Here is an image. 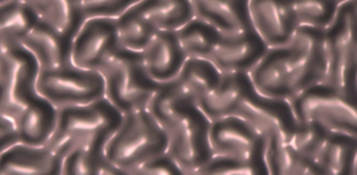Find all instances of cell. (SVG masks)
Listing matches in <instances>:
<instances>
[{"instance_id":"cell-29","label":"cell","mask_w":357,"mask_h":175,"mask_svg":"<svg viewBox=\"0 0 357 175\" xmlns=\"http://www.w3.org/2000/svg\"><path fill=\"white\" fill-rule=\"evenodd\" d=\"M293 3L299 26L328 30L337 18L342 3L337 1H298Z\"/></svg>"},{"instance_id":"cell-31","label":"cell","mask_w":357,"mask_h":175,"mask_svg":"<svg viewBox=\"0 0 357 175\" xmlns=\"http://www.w3.org/2000/svg\"><path fill=\"white\" fill-rule=\"evenodd\" d=\"M269 174L263 165L251 160L228 156H215L196 174Z\"/></svg>"},{"instance_id":"cell-17","label":"cell","mask_w":357,"mask_h":175,"mask_svg":"<svg viewBox=\"0 0 357 175\" xmlns=\"http://www.w3.org/2000/svg\"><path fill=\"white\" fill-rule=\"evenodd\" d=\"M196 18L217 28L222 35H236L254 30L250 1L240 0H195Z\"/></svg>"},{"instance_id":"cell-15","label":"cell","mask_w":357,"mask_h":175,"mask_svg":"<svg viewBox=\"0 0 357 175\" xmlns=\"http://www.w3.org/2000/svg\"><path fill=\"white\" fill-rule=\"evenodd\" d=\"M74 38L65 35L40 19L33 31L21 42L39 62L40 72L73 66Z\"/></svg>"},{"instance_id":"cell-34","label":"cell","mask_w":357,"mask_h":175,"mask_svg":"<svg viewBox=\"0 0 357 175\" xmlns=\"http://www.w3.org/2000/svg\"><path fill=\"white\" fill-rule=\"evenodd\" d=\"M1 129H0V142H1V152L10 149L15 144H20V135H19L18 123L9 116L0 115Z\"/></svg>"},{"instance_id":"cell-19","label":"cell","mask_w":357,"mask_h":175,"mask_svg":"<svg viewBox=\"0 0 357 175\" xmlns=\"http://www.w3.org/2000/svg\"><path fill=\"white\" fill-rule=\"evenodd\" d=\"M253 88V83L248 72L222 74L219 85L197 104L210 121L234 115L246 94Z\"/></svg>"},{"instance_id":"cell-10","label":"cell","mask_w":357,"mask_h":175,"mask_svg":"<svg viewBox=\"0 0 357 175\" xmlns=\"http://www.w3.org/2000/svg\"><path fill=\"white\" fill-rule=\"evenodd\" d=\"M234 115L249 122L265 140L285 144H291L299 124L289 100L263 96L255 88L246 94Z\"/></svg>"},{"instance_id":"cell-32","label":"cell","mask_w":357,"mask_h":175,"mask_svg":"<svg viewBox=\"0 0 357 175\" xmlns=\"http://www.w3.org/2000/svg\"><path fill=\"white\" fill-rule=\"evenodd\" d=\"M137 1L85 0L81 1L86 21L89 19H119Z\"/></svg>"},{"instance_id":"cell-8","label":"cell","mask_w":357,"mask_h":175,"mask_svg":"<svg viewBox=\"0 0 357 175\" xmlns=\"http://www.w3.org/2000/svg\"><path fill=\"white\" fill-rule=\"evenodd\" d=\"M57 126L52 138L45 146L53 147L70 137L110 138L121 126L123 114L107 98L87 106L57 108Z\"/></svg>"},{"instance_id":"cell-3","label":"cell","mask_w":357,"mask_h":175,"mask_svg":"<svg viewBox=\"0 0 357 175\" xmlns=\"http://www.w3.org/2000/svg\"><path fill=\"white\" fill-rule=\"evenodd\" d=\"M101 74L106 83V98L123 115L148 110L164 83L149 75L143 52L121 49L107 62Z\"/></svg>"},{"instance_id":"cell-12","label":"cell","mask_w":357,"mask_h":175,"mask_svg":"<svg viewBox=\"0 0 357 175\" xmlns=\"http://www.w3.org/2000/svg\"><path fill=\"white\" fill-rule=\"evenodd\" d=\"M116 19H89L73 45V64L100 72L121 49Z\"/></svg>"},{"instance_id":"cell-24","label":"cell","mask_w":357,"mask_h":175,"mask_svg":"<svg viewBox=\"0 0 357 175\" xmlns=\"http://www.w3.org/2000/svg\"><path fill=\"white\" fill-rule=\"evenodd\" d=\"M29 3L36 9L42 21L56 28L61 33L74 39H76L86 22L79 0H29Z\"/></svg>"},{"instance_id":"cell-20","label":"cell","mask_w":357,"mask_h":175,"mask_svg":"<svg viewBox=\"0 0 357 175\" xmlns=\"http://www.w3.org/2000/svg\"><path fill=\"white\" fill-rule=\"evenodd\" d=\"M59 110L45 97L36 93L24 106L18 119L21 142L32 146L47 144L57 126Z\"/></svg>"},{"instance_id":"cell-30","label":"cell","mask_w":357,"mask_h":175,"mask_svg":"<svg viewBox=\"0 0 357 175\" xmlns=\"http://www.w3.org/2000/svg\"><path fill=\"white\" fill-rule=\"evenodd\" d=\"M331 133L332 131L318 122L301 121L291 144L298 151L316 162Z\"/></svg>"},{"instance_id":"cell-11","label":"cell","mask_w":357,"mask_h":175,"mask_svg":"<svg viewBox=\"0 0 357 175\" xmlns=\"http://www.w3.org/2000/svg\"><path fill=\"white\" fill-rule=\"evenodd\" d=\"M210 142L215 156L251 160L267 169L265 137L240 116H225L211 121Z\"/></svg>"},{"instance_id":"cell-26","label":"cell","mask_w":357,"mask_h":175,"mask_svg":"<svg viewBox=\"0 0 357 175\" xmlns=\"http://www.w3.org/2000/svg\"><path fill=\"white\" fill-rule=\"evenodd\" d=\"M116 20L122 47L135 52H144L158 32L146 15V0L137 1Z\"/></svg>"},{"instance_id":"cell-14","label":"cell","mask_w":357,"mask_h":175,"mask_svg":"<svg viewBox=\"0 0 357 175\" xmlns=\"http://www.w3.org/2000/svg\"><path fill=\"white\" fill-rule=\"evenodd\" d=\"M269 47L254 30L236 35H222L210 60L222 74L248 72L250 74Z\"/></svg>"},{"instance_id":"cell-18","label":"cell","mask_w":357,"mask_h":175,"mask_svg":"<svg viewBox=\"0 0 357 175\" xmlns=\"http://www.w3.org/2000/svg\"><path fill=\"white\" fill-rule=\"evenodd\" d=\"M149 75L158 83L173 81L188 60L177 32L158 31L143 52Z\"/></svg>"},{"instance_id":"cell-36","label":"cell","mask_w":357,"mask_h":175,"mask_svg":"<svg viewBox=\"0 0 357 175\" xmlns=\"http://www.w3.org/2000/svg\"><path fill=\"white\" fill-rule=\"evenodd\" d=\"M355 174H357V160H356V167H355Z\"/></svg>"},{"instance_id":"cell-25","label":"cell","mask_w":357,"mask_h":175,"mask_svg":"<svg viewBox=\"0 0 357 175\" xmlns=\"http://www.w3.org/2000/svg\"><path fill=\"white\" fill-rule=\"evenodd\" d=\"M222 72L211 60L188 58L175 78L178 87L197 103L213 92L220 83Z\"/></svg>"},{"instance_id":"cell-23","label":"cell","mask_w":357,"mask_h":175,"mask_svg":"<svg viewBox=\"0 0 357 175\" xmlns=\"http://www.w3.org/2000/svg\"><path fill=\"white\" fill-rule=\"evenodd\" d=\"M356 160L357 137L332 131L316 162L324 174H355Z\"/></svg>"},{"instance_id":"cell-7","label":"cell","mask_w":357,"mask_h":175,"mask_svg":"<svg viewBox=\"0 0 357 175\" xmlns=\"http://www.w3.org/2000/svg\"><path fill=\"white\" fill-rule=\"evenodd\" d=\"M36 90L56 108L87 106L106 98V83L100 72L76 67L40 72Z\"/></svg>"},{"instance_id":"cell-6","label":"cell","mask_w":357,"mask_h":175,"mask_svg":"<svg viewBox=\"0 0 357 175\" xmlns=\"http://www.w3.org/2000/svg\"><path fill=\"white\" fill-rule=\"evenodd\" d=\"M40 65L22 45L1 51L0 54V114L18 123L24 106L38 93Z\"/></svg>"},{"instance_id":"cell-2","label":"cell","mask_w":357,"mask_h":175,"mask_svg":"<svg viewBox=\"0 0 357 175\" xmlns=\"http://www.w3.org/2000/svg\"><path fill=\"white\" fill-rule=\"evenodd\" d=\"M169 138L149 110L125 114L121 126L106 146V156L125 174L169 150Z\"/></svg>"},{"instance_id":"cell-9","label":"cell","mask_w":357,"mask_h":175,"mask_svg":"<svg viewBox=\"0 0 357 175\" xmlns=\"http://www.w3.org/2000/svg\"><path fill=\"white\" fill-rule=\"evenodd\" d=\"M289 45L294 53V67L288 87L290 101L326 81L329 67L326 30L299 26Z\"/></svg>"},{"instance_id":"cell-27","label":"cell","mask_w":357,"mask_h":175,"mask_svg":"<svg viewBox=\"0 0 357 175\" xmlns=\"http://www.w3.org/2000/svg\"><path fill=\"white\" fill-rule=\"evenodd\" d=\"M146 15L158 31L177 32L196 18L186 0H146Z\"/></svg>"},{"instance_id":"cell-4","label":"cell","mask_w":357,"mask_h":175,"mask_svg":"<svg viewBox=\"0 0 357 175\" xmlns=\"http://www.w3.org/2000/svg\"><path fill=\"white\" fill-rule=\"evenodd\" d=\"M298 122L314 121L326 128L357 137V91L318 85L290 100Z\"/></svg>"},{"instance_id":"cell-33","label":"cell","mask_w":357,"mask_h":175,"mask_svg":"<svg viewBox=\"0 0 357 175\" xmlns=\"http://www.w3.org/2000/svg\"><path fill=\"white\" fill-rule=\"evenodd\" d=\"M133 174H185V173L169 152H165L143 163L141 167H137Z\"/></svg>"},{"instance_id":"cell-35","label":"cell","mask_w":357,"mask_h":175,"mask_svg":"<svg viewBox=\"0 0 357 175\" xmlns=\"http://www.w3.org/2000/svg\"><path fill=\"white\" fill-rule=\"evenodd\" d=\"M351 6H352L353 11H354L355 16L357 18V1H351Z\"/></svg>"},{"instance_id":"cell-1","label":"cell","mask_w":357,"mask_h":175,"mask_svg":"<svg viewBox=\"0 0 357 175\" xmlns=\"http://www.w3.org/2000/svg\"><path fill=\"white\" fill-rule=\"evenodd\" d=\"M148 110L169 135L167 152L185 174H196L215 157L210 142L211 121L175 80L164 83Z\"/></svg>"},{"instance_id":"cell-5","label":"cell","mask_w":357,"mask_h":175,"mask_svg":"<svg viewBox=\"0 0 357 175\" xmlns=\"http://www.w3.org/2000/svg\"><path fill=\"white\" fill-rule=\"evenodd\" d=\"M329 55L324 85L347 92L357 91V18L351 1L342 3L333 24L326 30Z\"/></svg>"},{"instance_id":"cell-22","label":"cell","mask_w":357,"mask_h":175,"mask_svg":"<svg viewBox=\"0 0 357 175\" xmlns=\"http://www.w3.org/2000/svg\"><path fill=\"white\" fill-rule=\"evenodd\" d=\"M39 21V15L29 1H3L0 6L1 51L21 45Z\"/></svg>"},{"instance_id":"cell-21","label":"cell","mask_w":357,"mask_h":175,"mask_svg":"<svg viewBox=\"0 0 357 175\" xmlns=\"http://www.w3.org/2000/svg\"><path fill=\"white\" fill-rule=\"evenodd\" d=\"M1 174H59L54 152L47 146L15 144L1 152Z\"/></svg>"},{"instance_id":"cell-16","label":"cell","mask_w":357,"mask_h":175,"mask_svg":"<svg viewBox=\"0 0 357 175\" xmlns=\"http://www.w3.org/2000/svg\"><path fill=\"white\" fill-rule=\"evenodd\" d=\"M294 53L290 45L269 49L261 62L251 70L254 88L263 96L287 99Z\"/></svg>"},{"instance_id":"cell-28","label":"cell","mask_w":357,"mask_h":175,"mask_svg":"<svg viewBox=\"0 0 357 175\" xmlns=\"http://www.w3.org/2000/svg\"><path fill=\"white\" fill-rule=\"evenodd\" d=\"M177 35L188 58L209 60L222 39V34L217 28L198 18L192 19L178 30Z\"/></svg>"},{"instance_id":"cell-13","label":"cell","mask_w":357,"mask_h":175,"mask_svg":"<svg viewBox=\"0 0 357 175\" xmlns=\"http://www.w3.org/2000/svg\"><path fill=\"white\" fill-rule=\"evenodd\" d=\"M250 12L255 31L269 49L287 47L297 32L293 3L285 1H250Z\"/></svg>"}]
</instances>
